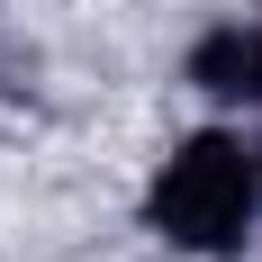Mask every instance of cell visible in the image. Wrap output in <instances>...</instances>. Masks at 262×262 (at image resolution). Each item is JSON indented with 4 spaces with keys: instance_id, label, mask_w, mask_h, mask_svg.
I'll list each match as a JSON object with an SVG mask.
<instances>
[{
    "instance_id": "obj_3",
    "label": "cell",
    "mask_w": 262,
    "mask_h": 262,
    "mask_svg": "<svg viewBox=\"0 0 262 262\" xmlns=\"http://www.w3.org/2000/svg\"><path fill=\"white\" fill-rule=\"evenodd\" d=\"M253 163H262V145H253Z\"/></svg>"
},
{
    "instance_id": "obj_2",
    "label": "cell",
    "mask_w": 262,
    "mask_h": 262,
    "mask_svg": "<svg viewBox=\"0 0 262 262\" xmlns=\"http://www.w3.org/2000/svg\"><path fill=\"white\" fill-rule=\"evenodd\" d=\"M181 73H190V91H208L226 108H262V18H217Z\"/></svg>"
},
{
    "instance_id": "obj_1",
    "label": "cell",
    "mask_w": 262,
    "mask_h": 262,
    "mask_svg": "<svg viewBox=\"0 0 262 262\" xmlns=\"http://www.w3.org/2000/svg\"><path fill=\"white\" fill-rule=\"evenodd\" d=\"M253 208H262V163L226 127L181 136L145 181V226L172 253H199V262H235L253 244Z\"/></svg>"
}]
</instances>
